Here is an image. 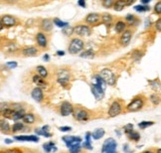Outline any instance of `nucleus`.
I'll list each match as a JSON object with an SVG mask.
<instances>
[{"mask_svg": "<svg viewBox=\"0 0 161 153\" xmlns=\"http://www.w3.org/2000/svg\"><path fill=\"white\" fill-rule=\"evenodd\" d=\"M102 21L105 25H110L112 23V16L109 15V13H105L102 15Z\"/></svg>", "mask_w": 161, "mask_h": 153, "instance_id": "cd10ccee", "label": "nucleus"}, {"mask_svg": "<svg viewBox=\"0 0 161 153\" xmlns=\"http://www.w3.org/2000/svg\"><path fill=\"white\" fill-rule=\"evenodd\" d=\"M100 19H102V17H100V14H98V13H90V14H88V15H86L85 21L89 24V25L97 26V25H98V24L100 23Z\"/></svg>", "mask_w": 161, "mask_h": 153, "instance_id": "423d86ee", "label": "nucleus"}, {"mask_svg": "<svg viewBox=\"0 0 161 153\" xmlns=\"http://www.w3.org/2000/svg\"><path fill=\"white\" fill-rule=\"evenodd\" d=\"M5 66L7 68H9V69H14V68L17 67V63L16 62H8V63H6Z\"/></svg>", "mask_w": 161, "mask_h": 153, "instance_id": "09e8293b", "label": "nucleus"}, {"mask_svg": "<svg viewBox=\"0 0 161 153\" xmlns=\"http://www.w3.org/2000/svg\"><path fill=\"white\" fill-rule=\"evenodd\" d=\"M75 33L79 36H90L92 31L91 28L86 25H78L77 27H75Z\"/></svg>", "mask_w": 161, "mask_h": 153, "instance_id": "9d476101", "label": "nucleus"}, {"mask_svg": "<svg viewBox=\"0 0 161 153\" xmlns=\"http://www.w3.org/2000/svg\"><path fill=\"white\" fill-rule=\"evenodd\" d=\"M125 21L129 26H132L134 25L135 21H137V19H136V17L132 15V14H128V15L125 16Z\"/></svg>", "mask_w": 161, "mask_h": 153, "instance_id": "473e14b6", "label": "nucleus"}, {"mask_svg": "<svg viewBox=\"0 0 161 153\" xmlns=\"http://www.w3.org/2000/svg\"><path fill=\"white\" fill-rule=\"evenodd\" d=\"M134 10L139 12V13H142V12H146L150 10V7L148 5H137L134 7Z\"/></svg>", "mask_w": 161, "mask_h": 153, "instance_id": "f704fd0d", "label": "nucleus"}, {"mask_svg": "<svg viewBox=\"0 0 161 153\" xmlns=\"http://www.w3.org/2000/svg\"><path fill=\"white\" fill-rule=\"evenodd\" d=\"M125 1H126V6H130V5H132L136 0H125Z\"/></svg>", "mask_w": 161, "mask_h": 153, "instance_id": "6e6d98bb", "label": "nucleus"}, {"mask_svg": "<svg viewBox=\"0 0 161 153\" xmlns=\"http://www.w3.org/2000/svg\"><path fill=\"white\" fill-rule=\"evenodd\" d=\"M125 29H126V23L123 21L116 22V24L114 26V30L116 33H123L125 31Z\"/></svg>", "mask_w": 161, "mask_h": 153, "instance_id": "aec40b11", "label": "nucleus"}, {"mask_svg": "<svg viewBox=\"0 0 161 153\" xmlns=\"http://www.w3.org/2000/svg\"><path fill=\"white\" fill-rule=\"evenodd\" d=\"M33 82L39 87H45L47 86V82H45V79L41 77L40 75H34L33 76Z\"/></svg>", "mask_w": 161, "mask_h": 153, "instance_id": "6ab92c4d", "label": "nucleus"}, {"mask_svg": "<svg viewBox=\"0 0 161 153\" xmlns=\"http://www.w3.org/2000/svg\"><path fill=\"white\" fill-rule=\"evenodd\" d=\"M83 146L85 147V148H86V149H89V150H92L93 149V146L91 145V142L85 141V142H84V144H83Z\"/></svg>", "mask_w": 161, "mask_h": 153, "instance_id": "603ef678", "label": "nucleus"}, {"mask_svg": "<svg viewBox=\"0 0 161 153\" xmlns=\"http://www.w3.org/2000/svg\"><path fill=\"white\" fill-rule=\"evenodd\" d=\"M148 82H149L150 87H152V89H154V91L158 92L161 89V82L158 79L151 80V81H148Z\"/></svg>", "mask_w": 161, "mask_h": 153, "instance_id": "4be33fe9", "label": "nucleus"}, {"mask_svg": "<svg viewBox=\"0 0 161 153\" xmlns=\"http://www.w3.org/2000/svg\"><path fill=\"white\" fill-rule=\"evenodd\" d=\"M0 25H1V26H0V28H1V30H3V29H4V25L1 23V22H0Z\"/></svg>", "mask_w": 161, "mask_h": 153, "instance_id": "680f3d73", "label": "nucleus"}, {"mask_svg": "<svg viewBox=\"0 0 161 153\" xmlns=\"http://www.w3.org/2000/svg\"><path fill=\"white\" fill-rule=\"evenodd\" d=\"M53 22H54L55 25H57L58 27H60L62 29L65 28V27H67V26H69V24L67 23V22H64V21L60 20L59 18H54V19H53Z\"/></svg>", "mask_w": 161, "mask_h": 153, "instance_id": "72a5a7b5", "label": "nucleus"}, {"mask_svg": "<svg viewBox=\"0 0 161 153\" xmlns=\"http://www.w3.org/2000/svg\"><path fill=\"white\" fill-rule=\"evenodd\" d=\"M1 23L3 24L5 27H13V26H15L16 25V19L14 18L13 16H11V15H4V16H2V18H1Z\"/></svg>", "mask_w": 161, "mask_h": 153, "instance_id": "ddd939ff", "label": "nucleus"}, {"mask_svg": "<svg viewBox=\"0 0 161 153\" xmlns=\"http://www.w3.org/2000/svg\"><path fill=\"white\" fill-rule=\"evenodd\" d=\"M0 129L3 133H9L10 131V126L9 123L6 120H1V124H0Z\"/></svg>", "mask_w": 161, "mask_h": 153, "instance_id": "c756f323", "label": "nucleus"}, {"mask_svg": "<svg viewBox=\"0 0 161 153\" xmlns=\"http://www.w3.org/2000/svg\"><path fill=\"white\" fill-rule=\"evenodd\" d=\"M74 116L78 121H86L90 118V113L85 108H78L74 113Z\"/></svg>", "mask_w": 161, "mask_h": 153, "instance_id": "0eeeda50", "label": "nucleus"}, {"mask_svg": "<svg viewBox=\"0 0 161 153\" xmlns=\"http://www.w3.org/2000/svg\"><path fill=\"white\" fill-rule=\"evenodd\" d=\"M114 4V0H102V5H104L105 8H110Z\"/></svg>", "mask_w": 161, "mask_h": 153, "instance_id": "c03bdc74", "label": "nucleus"}, {"mask_svg": "<svg viewBox=\"0 0 161 153\" xmlns=\"http://www.w3.org/2000/svg\"><path fill=\"white\" fill-rule=\"evenodd\" d=\"M22 55L25 57H35L39 54V50L35 47H26L22 49Z\"/></svg>", "mask_w": 161, "mask_h": 153, "instance_id": "2eb2a0df", "label": "nucleus"}, {"mask_svg": "<svg viewBox=\"0 0 161 153\" xmlns=\"http://www.w3.org/2000/svg\"><path fill=\"white\" fill-rule=\"evenodd\" d=\"M112 138H109V139H107L104 142V144H102V153H105L107 149L109 148V146L110 145V143H112Z\"/></svg>", "mask_w": 161, "mask_h": 153, "instance_id": "a19ab883", "label": "nucleus"}, {"mask_svg": "<svg viewBox=\"0 0 161 153\" xmlns=\"http://www.w3.org/2000/svg\"><path fill=\"white\" fill-rule=\"evenodd\" d=\"M121 110H122L121 103H119L118 101H116V99H115V101L112 104H110V106H109V115L110 116V117H115L116 115H121Z\"/></svg>", "mask_w": 161, "mask_h": 153, "instance_id": "39448f33", "label": "nucleus"}, {"mask_svg": "<svg viewBox=\"0 0 161 153\" xmlns=\"http://www.w3.org/2000/svg\"><path fill=\"white\" fill-rule=\"evenodd\" d=\"M81 57L82 58H93V57H95V53H93V50H86L84 53H82Z\"/></svg>", "mask_w": 161, "mask_h": 153, "instance_id": "58836bf2", "label": "nucleus"}, {"mask_svg": "<svg viewBox=\"0 0 161 153\" xmlns=\"http://www.w3.org/2000/svg\"><path fill=\"white\" fill-rule=\"evenodd\" d=\"M43 148H44V151L45 152H51V151H56L57 148L55 147L54 142H47L43 145Z\"/></svg>", "mask_w": 161, "mask_h": 153, "instance_id": "393cba45", "label": "nucleus"}, {"mask_svg": "<svg viewBox=\"0 0 161 153\" xmlns=\"http://www.w3.org/2000/svg\"><path fill=\"white\" fill-rule=\"evenodd\" d=\"M127 136H128L129 139L133 140V141H138L139 138H140V134L138 132H136V131L131 130L130 132L127 133Z\"/></svg>", "mask_w": 161, "mask_h": 153, "instance_id": "7c9ffc66", "label": "nucleus"}, {"mask_svg": "<svg viewBox=\"0 0 161 153\" xmlns=\"http://www.w3.org/2000/svg\"><path fill=\"white\" fill-rule=\"evenodd\" d=\"M151 1V0H141V3L143 4V5H147L148 3Z\"/></svg>", "mask_w": 161, "mask_h": 153, "instance_id": "13d9d810", "label": "nucleus"}, {"mask_svg": "<svg viewBox=\"0 0 161 153\" xmlns=\"http://www.w3.org/2000/svg\"><path fill=\"white\" fill-rule=\"evenodd\" d=\"M153 124H154L153 121H141V122L138 123V126H139V128H141V129H144V128L148 127V126H151Z\"/></svg>", "mask_w": 161, "mask_h": 153, "instance_id": "4c0bfd02", "label": "nucleus"}, {"mask_svg": "<svg viewBox=\"0 0 161 153\" xmlns=\"http://www.w3.org/2000/svg\"><path fill=\"white\" fill-rule=\"evenodd\" d=\"M31 96H32V98L34 99L36 101H38V103H41V101H43V92H42V89H41V87H35V89H33L32 93H31Z\"/></svg>", "mask_w": 161, "mask_h": 153, "instance_id": "f3484780", "label": "nucleus"}, {"mask_svg": "<svg viewBox=\"0 0 161 153\" xmlns=\"http://www.w3.org/2000/svg\"><path fill=\"white\" fill-rule=\"evenodd\" d=\"M104 92H105V89L102 86H100L98 84L92 85V93L97 99H100L104 96Z\"/></svg>", "mask_w": 161, "mask_h": 153, "instance_id": "f8f14e48", "label": "nucleus"}, {"mask_svg": "<svg viewBox=\"0 0 161 153\" xmlns=\"http://www.w3.org/2000/svg\"><path fill=\"white\" fill-rule=\"evenodd\" d=\"M132 129H133V125L130 124V123H129V124H126L125 126H124V131H125L126 134L128 132H130V131L132 130Z\"/></svg>", "mask_w": 161, "mask_h": 153, "instance_id": "8fccbe9b", "label": "nucleus"}, {"mask_svg": "<svg viewBox=\"0 0 161 153\" xmlns=\"http://www.w3.org/2000/svg\"><path fill=\"white\" fill-rule=\"evenodd\" d=\"M62 32H63L66 36H71L72 34L75 32V28L71 27V26H67V27L62 29Z\"/></svg>", "mask_w": 161, "mask_h": 153, "instance_id": "e433bc0d", "label": "nucleus"}, {"mask_svg": "<svg viewBox=\"0 0 161 153\" xmlns=\"http://www.w3.org/2000/svg\"><path fill=\"white\" fill-rule=\"evenodd\" d=\"M5 153H22L21 150L17 149V148H13V149H9V150H6Z\"/></svg>", "mask_w": 161, "mask_h": 153, "instance_id": "3c124183", "label": "nucleus"}, {"mask_svg": "<svg viewBox=\"0 0 161 153\" xmlns=\"http://www.w3.org/2000/svg\"><path fill=\"white\" fill-rule=\"evenodd\" d=\"M36 41H37L38 46L40 48H42V49H46L48 47V39H47V36L44 33L42 32L37 33V35H36Z\"/></svg>", "mask_w": 161, "mask_h": 153, "instance_id": "6e6552de", "label": "nucleus"}, {"mask_svg": "<svg viewBox=\"0 0 161 153\" xmlns=\"http://www.w3.org/2000/svg\"><path fill=\"white\" fill-rule=\"evenodd\" d=\"M63 140L65 143L67 144V146L69 148L73 145H77L80 144V142L82 141L81 137H77V136H71V135H66V136H63Z\"/></svg>", "mask_w": 161, "mask_h": 153, "instance_id": "9b49d317", "label": "nucleus"}, {"mask_svg": "<svg viewBox=\"0 0 161 153\" xmlns=\"http://www.w3.org/2000/svg\"><path fill=\"white\" fill-rule=\"evenodd\" d=\"M100 77L102 78V80L105 82V84L107 85H109V86H114L116 79H115L114 74L112 73V71L110 69L105 68V69L102 70L100 73Z\"/></svg>", "mask_w": 161, "mask_h": 153, "instance_id": "7ed1b4c3", "label": "nucleus"}, {"mask_svg": "<svg viewBox=\"0 0 161 153\" xmlns=\"http://www.w3.org/2000/svg\"><path fill=\"white\" fill-rule=\"evenodd\" d=\"M44 60H46V61H48V60H49V56H48V55L44 56Z\"/></svg>", "mask_w": 161, "mask_h": 153, "instance_id": "052dcab7", "label": "nucleus"}, {"mask_svg": "<svg viewBox=\"0 0 161 153\" xmlns=\"http://www.w3.org/2000/svg\"><path fill=\"white\" fill-rule=\"evenodd\" d=\"M7 51H8L9 53H12V52H15V51L18 50V46L16 45V44H10V45L7 46Z\"/></svg>", "mask_w": 161, "mask_h": 153, "instance_id": "49530a36", "label": "nucleus"}, {"mask_svg": "<svg viewBox=\"0 0 161 153\" xmlns=\"http://www.w3.org/2000/svg\"><path fill=\"white\" fill-rule=\"evenodd\" d=\"M156 153H161V148H159V149H157V151H156Z\"/></svg>", "mask_w": 161, "mask_h": 153, "instance_id": "69168bd1", "label": "nucleus"}, {"mask_svg": "<svg viewBox=\"0 0 161 153\" xmlns=\"http://www.w3.org/2000/svg\"><path fill=\"white\" fill-rule=\"evenodd\" d=\"M24 127V124L21 122H16L15 124L13 125V127H12V131L13 132H16V131H20L21 129H23Z\"/></svg>", "mask_w": 161, "mask_h": 153, "instance_id": "79ce46f5", "label": "nucleus"}, {"mask_svg": "<svg viewBox=\"0 0 161 153\" xmlns=\"http://www.w3.org/2000/svg\"><path fill=\"white\" fill-rule=\"evenodd\" d=\"M57 55H58V56H64V55H65V52H64V51H58V52H57Z\"/></svg>", "mask_w": 161, "mask_h": 153, "instance_id": "bf43d9fd", "label": "nucleus"}, {"mask_svg": "<svg viewBox=\"0 0 161 153\" xmlns=\"http://www.w3.org/2000/svg\"><path fill=\"white\" fill-rule=\"evenodd\" d=\"M71 79V73L69 70L66 69H60L57 72V81L59 84H61L62 86H66L68 85V82Z\"/></svg>", "mask_w": 161, "mask_h": 153, "instance_id": "20e7f679", "label": "nucleus"}, {"mask_svg": "<svg viewBox=\"0 0 161 153\" xmlns=\"http://www.w3.org/2000/svg\"><path fill=\"white\" fill-rule=\"evenodd\" d=\"M105 153H116V142H115L114 139H112V143H110L109 148L107 149Z\"/></svg>", "mask_w": 161, "mask_h": 153, "instance_id": "c9c22d12", "label": "nucleus"}, {"mask_svg": "<svg viewBox=\"0 0 161 153\" xmlns=\"http://www.w3.org/2000/svg\"><path fill=\"white\" fill-rule=\"evenodd\" d=\"M150 101L154 105H157V104H159L161 103V98H160V96L158 94H152L150 96Z\"/></svg>", "mask_w": 161, "mask_h": 153, "instance_id": "c85d7f7f", "label": "nucleus"}, {"mask_svg": "<svg viewBox=\"0 0 161 153\" xmlns=\"http://www.w3.org/2000/svg\"><path fill=\"white\" fill-rule=\"evenodd\" d=\"M5 142H6V143H11L12 141H11L10 139H6V140H5Z\"/></svg>", "mask_w": 161, "mask_h": 153, "instance_id": "e2e57ef3", "label": "nucleus"}, {"mask_svg": "<svg viewBox=\"0 0 161 153\" xmlns=\"http://www.w3.org/2000/svg\"><path fill=\"white\" fill-rule=\"evenodd\" d=\"M53 23L54 22L51 19H43L42 22H41L40 27L45 32H51L53 30Z\"/></svg>", "mask_w": 161, "mask_h": 153, "instance_id": "dca6fc26", "label": "nucleus"}, {"mask_svg": "<svg viewBox=\"0 0 161 153\" xmlns=\"http://www.w3.org/2000/svg\"><path fill=\"white\" fill-rule=\"evenodd\" d=\"M35 132L37 133V134H39V135H43V136H45V137H51L52 136V134L51 133H48L49 131H45V130H43L42 128H37V129L35 130Z\"/></svg>", "mask_w": 161, "mask_h": 153, "instance_id": "ea45409f", "label": "nucleus"}, {"mask_svg": "<svg viewBox=\"0 0 161 153\" xmlns=\"http://www.w3.org/2000/svg\"><path fill=\"white\" fill-rule=\"evenodd\" d=\"M143 153H153L152 151H150V150H147V151H144Z\"/></svg>", "mask_w": 161, "mask_h": 153, "instance_id": "0e129e2a", "label": "nucleus"}, {"mask_svg": "<svg viewBox=\"0 0 161 153\" xmlns=\"http://www.w3.org/2000/svg\"><path fill=\"white\" fill-rule=\"evenodd\" d=\"M22 119L25 123L32 124V123L35 122V116H34V115H32V113H26Z\"/></svg>", "mask_w": 161, "mask_h": 153, "instance_id": "b1692460", "label": "nucleus"}, {"mask_svg": "<svg viewBox=\"0 0 161 153\" xmlns=\"http://www.w3.org/2000/svg\"><path fill=\"white\" fill-rule=\"evenodd\" d=\"M15 139L20 140V141H33V142L39 141V137L35 136V135H21V136H15Z\"/></svg>", "mask_w": 161, "mask_h": 153, "instance_id": "a211bd4d", "label": "nucleus"}, {"mask_svg": "<svg viewBox=\"0 0 161 153\" xmlns=\"http://www.w3.org/2000/svg\"><path fill=\"white\" fill-rule=\"evenodd\" d=\"M74 111V108L71 103H68V101H64L63 103L61 104V108H60V112L63 116H67L71 113H73Z\"/></svg>", "mask_w": 161, "mask_h": 153, "instance_id": "1a4fd4ad", "label": "nucleus"}, {"mask_svg": "<svg viewBox=\"0 0 161 153\" xmlns=\"http://www.w3.org/2000/svg\"><path fill=\"white\" fill-rule=\"evenodd\" d=\"M84 41L82 40L80 38H74L73 40L70 42V45L68 47V51L70 54L72 55H75V54H78L80 53L82 50L84 49Z\"/></svg>", "mask_w": 161, "mask_h": 153, "instance_id": "f03ea898", "label": "nucleus"}, {"mask_svg": "<svg viewBox=\"0 0 161 153\" xmlns=\"http://www.w3.org/2000/svg\"><path fill=\"white\" fill-rule=\"evenodd\" d=\"M126 6V1L125 0H116L114 4V9L115 11H121Z\"/></svg>", "mask_w": 161, "mask_h": 153, "instance_id": "412c9836", "label": "nucleus"}, {"mask_svg": "<svg viewBox=\"0 0 161 153\" xmlns=\"http://www.w3.org/2000/svg\"><path fill=\"white\" fill-rule=\"evenodd\" d=\"M131 37H132V32H131V31H129V30H125L121 36V40H119L121 45L123 46V47L127 46L129 44V42H130Z\"/></svg>", "mask_w": 161, "mask_h": 153, "instance_id": "4468645a", "label": "nucleus"}, {"mask_svg": "<svg viewBox=\"0 0 161 153\" xmlns=\"http://www.w3.org/2000/svg\"><path fill=\"white\" fill-rule=\"evenodd\" d=\"M81 145L77 144V145H73V146L70 147V152L71 153H80L81 152Z\"/></svg>", "mask_w": 161, "mask_h": 153, "instance_id": "37998d69", "label": "nucleus"}, {"mask_svg": "<svg viewBox=\"0 0 161 153\" xmlns=\"http://www.w3.org/2000/svg\"><path fill=\"white\" fill-rule=\"evenodd\" d=\"M144 98L142 96H135L132 101L129 103V104L126 108V111L128 112H134V111H138L143 108L144 105Z\"/></svg>", "mask_w": 161, "mask_h": 153, "instance_id": "f257e3e1", "label": "nucleus"}, {"mask_svg": "<svg viewBox=\"0 0 161 153\" xmlns=\"http://www.w3.org/2000/svg\"><path fill=\"white\" fill-rule=\"evenodd\" d=\"M6 3H9V4H13V3H16L17 0H4Z\"/></svg>", "mask_w": 161, "mask_h": 153, "instance_id": "4d7b16f0", "label": "nucleus"}, {"mask_svg": "<svg viewBox=\"0 0 161 153\" xmlns=\"http://www.w3.org/2000/svg\"><path fill=\"white\" fill-rule=\"evenodd\" d=\"M78 4L80 5L81 7H86V1L85 0H79L78 1Z\"/></svg>", "mask_w": 161, "mask_h": 153, "instance_id": "864d4df0", "label": "nucleus"}, {"mask_svg": "<svg viewBox=\"0 0 161 153\" xmlns=\"http://www.w3.org/2000/svg\"><path fill=\"white\" fill-rule=\"evenodd\" d=\"M155 29L158 32H161V17L155 22Z\"/></svg>", "mask_w": 161, "mask_h": 153, "instance_id": "de8ad7c7", "label": "nucleus"}, {"mask_svg": "<svg viewBox=\"0 0 161 153\" xmlns=\"http://www.w3.org/2000/svg\"><path fill=\"white\" fill-rule=\"evenodd\" d=\"M25 109L24 108H21L19 109V110H15V113H14V116H13V120H19L21 119V118L24 117V115H25Z\"/></svg>", "mask_w": 161, "mask_h": 153, "instance_id": "a878e982", "label": "nucleus"}, {"mask_svg": "<svg viewBox=\"0 0 161 153\" xmlns=\"http://www.w3.org/2000/svg\"><path fill=\"white\" fill-rule=\"evenodd\" d=\"M59 129L61 131H70L71 130V127H69V126H64V127H60Z\"/></svg>", "mask_w": 161, "mask_h": 153, "instance_id": "5fc2aeb1", "label": "nucleus"}, {"mask_svg": "<svg viewBox=\"0 0 161 153\" xmlns=\"http://www.w3.org/2000/svg\"><path fill=\"white\" fill-rule=\"evenodd\" d=\"M36 71L39 73V75L42 78H44V79H46L48 77V71L47 69L45 67H43V66H38L37 68H36Z\"/></svg>", "mask_w": 161, "mask_h": 153, "instance_id": "bb28decb", "label": "nucleus"}, {"mask_svg": "<svg viewBox=\"0 0 161 153\" xmlns=\"http://www.w3.org/2000/svg\"><path fill=\"white\" fill-rule=\"evenodd\" d=\"M14 113H15V110H14L13 108H7L5 110L2 112V115H3L4 117H7V118H11V119H13V116H14Z\"/></svg>", "mask_w": 161, "mask_h": 153, "instance_id": "2f4dec72", "label": "nucleus"}, {"mask_svg": "<svg viewBox=\"0 0 161 153\" xmlns=\"http://www.w3.org/2000/svg\"><path fill=\"white\" fill-rule=\"evenodd\" d=\"M154 12H155V14H157V15H161V0L155 4Z\"/></svg>", "mask_w": 161, "mask_h": 153, "instance_id": "a18cd8bd", "label": "nucleus"}, {"mask_svg": "<svg viewBox=\"0 0 161 153\" xmlns=\"http://www.w3.org/2000/svg\"><path fill=\"white\" fill-rule=\"evenodd\" d=\"M105 129H102V128H98V129H95L92 133V137L93 139H100V138L105 135Z\"/></svg>", "mask_w": 161, "mask_h": 153, "instance_id": "5701e85b", "label": "nucleus"}]
</instances>
